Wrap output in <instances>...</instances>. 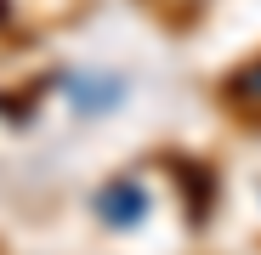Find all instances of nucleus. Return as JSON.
I'll return each mask as SVG.
<instances>
[{"label":"nucleus","instance_id":"f257e3e1","mask_svg":"<svg viewBox=\"0 0 261 255\" xmlns=\"http://www.w3.org/2000/svg\"><path fill=\"white\" fill-rule=\"evenodd\" d=\"M125 97H130V85L114 68H80V74H68V102H74L80 119H102V114L125 108Z\"/></svg>","mask_w":261,"mask_h":255},{"label":"nucleus","instance_id":"f03ea898","mask_svg":"<svg viewBox=\"0 0 261 255\" xmlns=\"http://www.w3.org/2000/svg\"><path fill=\"white\" fill-rule=\"evenodd\" d=\"M91 210H97V221L102 227H114V233H130V227H142L148 221V210H153V199H148V187L142 182H108V187H97V199H91Z\"/></svg>","mask_w":261,"mask_h":255},{"label":"nucleus","instance_id":"7ed1b4c3","mask_svg":"<svg viewBox=\"0 0 261 255\" xmlns=\"http://www.w3.org/2000/svg\"><path fill=\"white\" fill-rule=\"evenodd\" d=\"M227 91H233V97H261V63H250L244 74H233Z\"/></svg>","mask_w":261,"mask_h":255}]
</instances>
